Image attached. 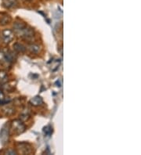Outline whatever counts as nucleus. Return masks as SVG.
Returning <instances> with one entry per match:
<instances>
[{
	"label": "nucleus",
	"instance_id": "1",
	"mask_svg": "<svg viewBox=\"0 0 141 155\" xmlns=\"http://www.w3.org/2000/svg\"><path fill=\"white\" fill-rule=\"evenodd\" d=\"M2 38L6 42H10L13 39V33L10 30H5L2 32Z\"/></svg>",
	"mask_w": 141,
	"mask_h": 155
},
{
	"label": "nucleus",
	"instance_id": "2",
	"mask_svg": "<svg viewBox=\"0 0 141 155\" xmlns=\"http://www.w3.org/2000/svg\"><path fill=\"white\" fill-rule=\"evenodd\" d=\"M0 140L2 141V144H5L7 143V140H8V131L7 129H5V127L2 128L0 132Z\"/></svg>",
	"mask_w": 141,
	"mask_h": 155
},
{
	"label": "nucleus",
	"instance_id": "3",
	"mask_svg": "<svg viewBox=\"0 0 141 155\" xmlns=\"http://www.w3.org/2000/svg\"><path fill=\"white\" fill-rule=\"evenodd\" d=\"M7 74L3 72V71H0V82H7Z\"/></svg>",
	"mask_w": 141,
	"mask_h": 155
},
{
	"label": "nucleus",
	"instance_id": "4",
	"mask_svg": "<svg viewBox=\"0 0 141 155\" xmlns=\"http://www.w3.org/2000/svg\"><path fill=\"white\" fill-rule=\"evenodd\" d=\"M3 99V95H2V92L0 91V99Z\"/></svg>",
	"mask_w": 141,
	"mask_h": 155
}]
</instances>
